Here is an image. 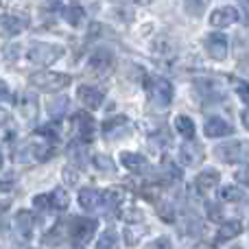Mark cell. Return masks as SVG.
Returning a JSON list of instances; mask_svg holds the SVG:
<instances>
[{
	"label": "cell",
	"instance_id": "23",
	"mask_svg": "<svg viewBox=\"0 0 249 249\" xmlns=\"http://www.w3.org/2000/svg\"><path fill=\"white\" fill-rule=\"evenodd\" d=\"M221 199L223 201H245V193H243V188H238V186H225L223 190H221Z\"/></svg>",
	"mask_w": 249,
	"mask_h": 249
},
{
	"label": "cell",
	"instance_id": "36",
	"mask_svg": "<svg viewBox=\"0 0 249 249\" xmlns=\"http://www.w3.org/2000/svg\"><path fill=\"white\" fill-rule=\"evenodd\" d=\"M243 124H245V129H249V109L243 112Z\"/></svg>",
	"mask_w": 249,
	"mask_h": 249
},
{
	"label": "cell",
	"instance_id": "20",
	"mask_svg": "<svg viewBox=\"0 0 249 249\" xmlns=\"http://www.w3.org/2000/svg\"><path fill=\"white\" fill-rule=\"evenodd\" d=\"M195 184H197V188L199 190H210V188H214V184H219V173L216 171H203V173H199V177L195 179Z\"/></svg>",
	"mask_w": 249,
	"mask_h": 249
},
{
	"label": "cell",
	"instance_id": "22",
	"mask_svg": "<svg viewBox=\"0 0 249 249\" xmlns=\"http://www.w3.org/2000/svg\"><path fill=\"white\" fill-rule=\"evenodd\" d=\"M121 127H127V118H121V116H116L114 121H109V123H105V127H103V133L109 138V140H114V138H118L121 136V131L118 129Z\"/></svg>",
	"mask_w": 249,
	"mask_h": 249
},
{
	"label": "cell",
	"instance_id": "10",
	"mask_svg": "<svg viewBox=\"0 0 249 249\" xmlns=\"http://www.w3.org/2000/svg\"><path fill=\"white\" fill-rule=\"evenodd\" d=\"M79 206H81L83 210H88V212L99 210V208H103V195H101L99 190H94V188L79 190Z\"/></svg>",
	"mask_w": 249,
	"mask_h": 249
},
{
	"label": "cell",
	"instance_id": "34",
	"mask_svg": "<svg viewBox=\"0 0 249 249\" xmlns=\"http://www.w3.org/2000/svg\"><path fill=\"white\" fill-rule=\"evenodd\" d=\"M241 7H243V22L249 24V0H243Z\"/></svg>",
	"mask_w": 249,
	"mask_h": 249
},
{
	"label": "cell",
	"instance_id": "27",
	"mask_svg": "<svg viewBox=\"0 0 249 249\" xmlns=\"http://www.w3.org/2000/svg\"><path fill=\"white\" fill-rule=\"evenodd\" d=\"M96 249H118V236L114 232H105L96 243Z\"/></svg>",
	"mask_w": 249,
	"mask_h": 249
},
{
	"label": "cell",
	"instance_id": "8",
	"mask_svg": "<svg viewBox=\"0 0 249 249\" xmlns=\"http://www.w3.org/2000/svg\"><path fill=\"white\" fill-rule=\"evenodd\" d=\"M88 64H90V68L99 74L109 72V68L114 66V55L107 51V48H99L96 53H92V57H90Z\"/></svg>",
	"mask_w": 249,
	"mask_h": 249
},
{
	"label": "cell",
	"instance_id": "26",
	"mask_svg": "<svg viewBox=\"0 0 249 249\" xmlns=\"http://www.w3.org/2000/svg\"><path fill=\"white\" fill-rule=\"evenodd\" d=\"M51 201H53V208L66 210V208H68V193H66L64 188H57L55 193H51Z\"/></svg>",
	"mask_w": 249,
	"mask_h": 249
},
{
	"label": "cell",
	"instance_id": "1",
	"mask_svg": "<svg viewBox=\"0 0 249 249\" xmlns=\"http://www.w3.org/2000/svg\"><path fill=\"white\" fill-rule=\"evenodd\" d=\"M53 155V146L46 140V136L39 133L37 138H29L24 144L18 149V153L13 155V160L20 164H29V162H44Z\"/></svg>",
	"mask_w": 249,
	"mask_h": 249
},
{
	"label": "cell",
	"instance_id": "25",
	"mask_svg": "<svg viewBox=\"0 0 249 249\" xmlns=\"http://www.w3.org/2000/svg\"><path fill=\"white\" fill-rule=\"evenodd\" d=\"M186 4V11L190 13V16H203V11L208 9V4H210V0H184Z\"/></svg>",
	"mask_w": 249,
	"mask_h": 249
},
{
	"label": "cell",
	"instance_id": "30",
	"mask_svg": "<svg viewBox=\"0 0 249 249\" xmlns=\"http://www.w3.org/2000/svg\"><path fill=\"white\" fill-rule=\"evenodd\" d=\"M144 249H171V241H168L166 236H162V238H155L153 243H149Z\"/></svg>",
	"mask_w": 249,
	"mask_h": 249
},
{
	"label": "cell",
	"instance_id": "9",
	"mask_svg": "<svg viewBox=\"0 0 249 249\" xmlns=\"http://www.w3.org/2000/svg\"><path fill=\"white\" fill-rule=\"evenodd\" d=\"M74 127H77L79 136H81L83 142H92L94 140V131H96V124H94V118L90 114L81 112L74 116Z\"/></svg>",
	"mask_w": 249,
	"mask_h": 249
},
{
	"label": "cell",
	"instance_id": "4",
	"mask_svg": "<svg viewBox=\"0 0 249 249\" xmlns=\"http://www.w3.org/2000/svg\"><path fill=\"white\" fill-rule=\"evenodd\" d=\"M216 155L228 164H243L249 158V144L241 140H232L216 146Z\"/></svg>",
	"mask_w": 249,
	"mask_h": 249
},
{
	"label": "cell",
	"instance_id": "21",
	"mask_svg": "<svg viewBox=\"0 0 249 249\" xmlns=\"http://www.w3.org/2000/svg\"><path fill=\"white\" fill-rule=\"evenodd\" d=\"M241 232H243V223H241V221H228V223L219 230V241H230V238L238 236Z\"/></svg>",
	"mask_w": 249,
	"mask_h": 249
},
{
	"label": "cell",
	"instance_id": "6",
	"mask_svg": "<svg viewBox=\"0 0 249 249\" xmlns=\"http://www.w3.org/2000/svg\"><path fill=\"white\" fill-rule=\"evenodd\" d=\"M96 232V221L94 219H72L70 223V236L77 243H88Z\"/></svg>",
	"mask_w": 249,
	"mask_h": 249
},
{
	"label": "cell",
	"instance_id": "19",
	"mask_svg": "<svg viewBox=\"0 0 249 249\" xmlns=\"http://www.w3.org/2000/svg\"><path fill=\"white\" fill-rule=\"evenodd\" d=\"M24 29H26V20H22V18H13V16L2 18V31L7 35H18Z\"/></svg>",
	"mask_w": 249,
	"mask_h": 249
},
{
	"label": "cell",
	"instance_id": "16",
	"mask_svg": "<svg viewBox=\"0 0 249 249\" xmlns=\"http://www.w3.org/2000/svg\"><path fill=\"white\" fill-rule=\"evenodd\" d=\"M16 105H18V112H20L24 118H35L37 116V99H35L33 94H29V92L20 94V99H18Z\"/></svg>",
	"mask_w": 249,
	"mask_h": 249
},
{
	"label": "cell",
	"instance_id": "5",
	"mask_svg": "<svg viewBox=\"0 0 249 249\" xmlns=\"http://www.w3.org/2000/svg\"><path fill=\"white\" fill-rule=\"evenodd\" d=\"M151 101H153L155 105H160V107H166V105L173 101V86H171V81L155 77L153 81H151Z\"/></svg>",
	"mask_w": 249,
	"mask_h": 249
},
{
	"label": "cell",
	"instance_id": "14",
	"mask_svg": "<svg viewBox=\"0 0 249 249\" xmlns=\"http://www.w3.org/2000/svg\"><path fill=\"white\" fill-rule=\"evenodd\" d=\"M16 232L22 241H29L33 234V214L26 210H20L16 214Z\"/></svg>",
	"mask_w": 249,
	"mask_h": 249
},
{
	"label": "cell",
	"instance_id": "28",
	"mask_svg": "<svg viewBox=\"0 0 249 249\" xmlns=\"http://www.w3.org/2000/svg\"><path fill=\"white\" fill-rule=\"evenodd\" d=\"M94 164L99 171H105V173H114V162L107 158V155H96L94 158Z\"/></svg>",
	"mask_w": 249,
	"mask_h": 249
},
{
	"label": "cell",
	"instance_id": "32",
	"mask_svg": "<svg viewBox=\"0 0 249 249\" xmlns=\"http://www.w3.org/2000/svg\"><path fill=\"white\" fill-rule=\"evenodd\" d=\"M236 181L238 184H243L245 188H249V166H243L236 171Z\"/></svg>",
	"mask_w": 249,
	"mask_h": 249
},
{
	"label": "cell",
	"instance_id": "7",
	"mask_svg": "<svg viewBox=\"0 0 249 249\" xmlns=\"http://www.w3.org/2000/svg\"><path fill=\"white\" fill-rule=\"evenodd\" d=\"M206 51L212 59H225L228 55V37L223 33H210L206 37Z\"/></svg>",
	"mask_w": 249,
	"mask_h": 249
},
{
	"label": "cell",
	"instance_id": "37",
	"mask_svg": "<svg viewBox=\"0 0 249 249\" xmlns=\"http://www.w3.org/2000/svg\"><path fill=\"white\" fill-rule=\"evenodd\" d=\"M72 249H83V247H72Z\"/></svg>",
	"mask_w": 249,
	"mask_h": 249
},
{
	"label": "cell",
	"instance_id": "35",
	"mask_svg": "<svg viewBox=\"0 0 249 249\" xmlns=\"http://www.w3.org/2000/svg\"><path fill=\"white\" fill-rule=\"evenodd\" d=\"M219 208H216V206H210V219L212 221H219Z\"/></svg>",
	"mask_w": 249,
	"mask_h": 249
},
{
	"label": "cell",
	"instance_id": "33",
	"mask_svg": "<svg viewBox=\"0 0 249 249\" xmlns=\"http://www.w3.org/2000/svg\"><path fill=\"white\" fill-rule=\"evenodd\" d=\"M236 92H238V96H241V99L249 105V83H245V81H236Z\"/></svg>",
	"mask_w": 249,
	"mask_h": 249
},
{
	"label": "cell",
	"instance_id": "11",
	"mask_svg": "<svg viewBox=\"0 0 249 249\" xmlns=\"http://www.w3.org/2000/svg\"><path fill=\"white\" fill-rule=\"evenodd\" d=\"M77 96H79V101L86 105V109H96V107H101V103H103V92L92 88V86H81L77 92Z\"/></svg>",
	"mask_w": 249,
	"mask_h": 249
},
{
	"label": "cell",
	"instance_id": "3",
	"mask_svg": "<svg viewBox=\"0 0 249 249\" xmlns=\"http://www.w3.org/2000/svg\"><path fill=\"white\" fill-rule=\"evenodd\" d=\"M64 55V48L61 46H55V44H33L29 51V59L37 66H48V64H55L59 57Z\"/></svg>",
	"mask_w": 249,
	"mask_h": 249
},
{
	"label": "cell",
	"instance_id": "15",
	"mask_svg": "<svg viewBox=\"0 0 249 249\" xmlns=\"http://www.w3.org/2000/svg\"><path fill=\"white\" fill-rule=\"evenodd\" d=\"M179 158L184 164L195 166V164H199L203 160V149L197 144V142H186V144L179 149Z\"/></svg>",
	"mask_w": 249,
	"mask_h": 249
},
{
	"label": "cell",
	"instance_id": "2",
	"mask_svg": "<svg viewBox=\"0 0 249 249\" xmlns=\"http://www.w3.org/2000/svg\"><path fill=\"white\" fill-rule=\"evenodd\" d=\"M29 81H31V86L37 88V90H42V92H59V90H64V88L70 86V77H68V74L51 72V70L31 74Z\"/></svg>",
	"mask_w": 249,
	"mask_h": 249
},
{
	"label": "cell",
	"instance_id": "18",
	"mask_svg": "<svg viewBox=\"0 0 249 249\" xmlns=\"http://www.w3.org/2000/svg\"><path fill=\"white\" fill-rule=\"evenodd\" d=\"M64 18L70 26H77L79 29V26L86 22V9H83L81 4H68V7L64 9Z\"/></svg>",
	"mask_w": 249,
	"mask_h": 249
},
{
	"label": "cell",
	"instance_id": "12",
	"mask_svg": "<svg viewBox=\"0 0 249 249\" xmlns=\"http://www.w3.org/2000/svg\"><path fill=\"white\" fill-rule=\"evenodd\" d=\"M203 129H206V136L208 138H223V136H230V133L234 131L232 124L225 123L223 118H219V116L208 118L206 124H203Z\"/></svg>",
	"mask_w": 249,
	"mask_h": 249
},
{
	"label": "cell",
	"instance_id": "29",
	"mask_svg": "<svg viewBox=\"0 0 249 249\" xmlns=\"http://www.w3.org/2000/svg\"><path fill=\"white\" fill-rule=\"evenodd\" d=\"M146 228H140L136 232L133 228H124V236H127V245H136L138 241H140V234H144Z\"/></svg>",
	"mask_w": 249,
	"mask_h": 249
},
{
	"label": "cell",
	"instance_id": "31",
	"mask_svg": "<svg viewBox=\"0 0 249 249\" xmlns=\"http://www.w3.org/2000/svg\"><path fill=\"white\" fill-rule=\"evenodd\" d=\"M33 206L35 208H53L51 195H37V197L33 199Z\"/></svg>",
	"mask_w": 249,
	"mask_h": 249
},
{
	"label": "cell",
	"instance_id": "24",
	"mask_svg": "<svg viewBox=\"0 0 249 249\" xmlns=\"http://www.w3.org/2000/svg\"><path fill=\"white\" fill-rule=\"evenodd\" d=\"M175 127H177V131H179L184 138H190V140H193V136H195V123L190 121L188 116H177Z\"/></svg>",
	"mask_w": 249,
	"mask_h": 249
},
{
	"label": "cell",
	"instance_id": "17",
	"mask_svg": "<svg viewBox=\"0 0 249 249\" xmlns=\"http://www.w3.org/2000/svg\"><path fill=\"white\" fill-rule=\"evenodd\" d=\"M121 164L131 173H144L146 171V160L138 153H121Z\"/></svg>",
	"mask_w": 249,
	"mask_h": 249
},
{
	"label": "cell",
	"instance_id": "13",
	"mask_svg": "<svg viewBox=\"0 0 249 249\" xmlns=\"http://www.w3.org/2000/svg\"><path fill=\"white\" fill-rule=\"evenodd\" d=\"M238 20V11L234 7H221L210 16V24L221 29V26H230Z\"/></svg>",
	"mask_w": 249,
	"mask_h": 249
}]
</instances>
